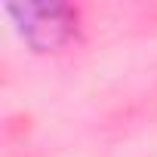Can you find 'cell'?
<instances>
[{"label":"cell","instance_id":"1","mask_svg":"<svg viewBox=\"0 0 157 157\" xmlns=\"http://www.w3.org/2000/svg\"><path fill=\"white\" fill-rule=\"evenodd\" d=\"M6 13L16 19L25 40L37 49H56L74 37L77 10L65 3H10Z\"/></svg>","mask_w":157,"mask_h":157}]
</instances>
